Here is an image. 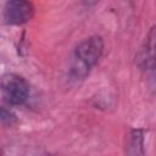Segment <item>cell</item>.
I'll list each match as a JSON object with an SVG mask.
<instances>
[{
  "label": "cell",
  "mask_w": 156,
  "mask_h": 156,
  "mask_svg": "<svg viewBox=\"0 0 156 156\" xmlns=\"http://www.w3.org/2000/svg\"><path fill=\"white\" fill-rule=\"evenodd\" d=\"M0 90L5 101L12 106L24 105L30 94L28 82L16 73H6L0 77Z\"/></svg>",
  "instance_id": "cell-2"
},
{
  "label": "cell",
  "mask_w": 156,
  "mask_h": 156,
  "mask_svg": "<svg viewBox=\"0 0 156 156\" xmlns=\"http://www.w3.org/2000/svg\"><path fill=\"white\" fill-rule=\"evenodd\" d=\"M0 154H1V150H0Z\"/></svg>",
  "instance_id": "cell-8"
},
{
  "label": "cell",
  "mask_w": 156,
  "mask_h": 156,
  "mask_svg": "<svg viewBox=\"0 0 156 156\" xmlns=\"http://www.w3.org/2000/svg\"><path fill=\"white\" fill-rule=\"evenodd\" d=\"M17 123L16 115L10 111L7 107L0 104V124L2 126H13Z\"/></svg>",
  "instance_id": "cell-6"
},
{
  "label": "cell",
  "mask_w": 156,
  "mask_h": 156,
  "mask_svg": "<svg viewBox=\"0 0 156 156\" xmlns=\"http://www.w3.org/2000/svg\"><path fill=\"white\" fill-rule=\"evenodd\" d=\"M144 141V136H143V132L140 129H133L132 134H130V143H129V147L134 149L132 151V154H144L143 151V143Z\"/></svg>",
  "instance_id": "cell-5"
},
{
  "label": "cell",
  "mask_w": 156,
  "mask_h": 156,
  "mask_svg": "<svg viewBox=\"0 0 156 156\" xmlns=\"http://www.w3.org/2000/svg\"><path fill=\"white\" fill-rule=\"evenodd\" d=\"M101 0H82V4L87 7H91V6H95L98 2H100Z\"/></svg>",
  "instance_id": "cell-7"
},
{
  "label": "cell",
  "mask_w": 156,
  "mask_h": 156,
  "mask_svg": "<svg viewBox=\"0 0 156 156\" xmlns=\"http://www.w3.org/2000/svg\"><path fill=\"white\" fill-rule=\"evenodd\" d=\"M34 6L29 0H7L4 7V20L10 26H22L32 20Z\"/></svg>",
  "instance_id": "cell-3"
},
{
  "label": "cell",
  "mask_w": 156,
  "mask_h": 156,
  "mask_svg": "<svg viewBox=\"0 0 156 156\" xmlns=\"http://www.w3.org/2000/svg\"><path fill=\"white\" fill-rule=\"evenodd\" d=\"M105 43L100 35H90L74 48L69 63V76L73 79H84L99 63L104 54Z\"/></svg>",
  "instance_id": "cell-1"
},
{
  "label": "cell",
  "mask_w": 156,
  "mask_h": 156,
  "mask_svg": "<svg viewBox=\"0 0 156 156\" xmlns=\"http://www.w3.org/2000/svg\"><path fill=\"white\" fill-rule=\"evenodd\" d=\"M136 63L144 71L154 73L155 69V27L152 26L146 35V39L136 55Z\"/></svg>",
  "instance_id": "cell-4"
}]
</instances>
